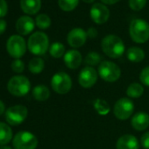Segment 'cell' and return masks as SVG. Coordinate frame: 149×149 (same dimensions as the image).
<instances>
[{"label": "cell", "mask_w": 149, "mask_h": 149, "mask_svg": "<svg viewBox=\"0 0 149 149\" xmlns=\"http://www.w3.org/2000/svg\"><path fill=\"white\" fill-rule=\"evenodd\" d=\"M101 47L103 52L111 59L121 57L125 51L123 40L118 36L113 34L107 35L102 40Z\"/></svg>", "instance_id": "1"}, {"label": "cell", "mask_w": 149, "mask_h": 149, "mask_svg": "<svg viewBox=\"0 0 149 149\" xmlns=\"http://www.w3.org/2000/svg\"><path fill=\"white\" fill-rule=\"evenodd\" d=\"M8 6L6 0H0V18H3L7 14Z\"/></svg>", "instance_id": "33"}, {"label": "cell", "mask_w": 149, "mask_h": 149, "mask_svg": "<svg viewBox=\"0 0 149 149\" xmlns=\"http://www.w3.org/2000/svg\"><path fill=\"white\" fill-rule=\"evenodd\" d=\"M32 93H33V97H34V99L37 101H40V102L47 101L50 97L49 89L46 85H43V84L35 86L33 89Z\"/></svg>", "instance_id": "21"}, {"label": "cell", "mask_w": 149, "mask_h": 149, "mask_svg": "<svg viewBox=\"0 0 149 149\" xmlns=\"http://www.w3.org/2000/svg\"><path fill=\"white\" fill-rule=\"evenodd\" d=\"M97 71L93 67L86 66L79 73L78 83L81 87L84 89H90L96 84V83L97 82Z\"/></svg>", "instance_id": "11"}, {"label": "cell", "mask_w": 149, "mask_h": 149, "mask_svg": "<svg viewBox=\"0 0 149 149\" xmlns=\"http://www.w3.org/2000/svg\"><path fill=\"white\" fill-rule=\"evenodd\" d=\"M28 50L34 55H43L49 48V40L47 35L42 32L33 33L27 41Z\"/></svg>", "instance_id": "3"}, {"label": "cell", "mask_w": 149, "mask_h": 149, "mask_svg": "<svg viewBox=\"0 0 149 149\" xmlns=\"http://www.w3.org/2000/svg\"><path fill=\"white\" fill-rule=\"evenodd\" d=\"M127 59L134 63L141 62L145 58V52L138 47H131L126 51Z\"/></svg>", "instance_id": "20"}, {"label": "cell", "mask_w": 149, "mask_h": 149, "mask_svg": "<svg viewBox=\"0 0 149 149\" xmlns=\"http://www.w3.org/2000/svg\"><path fill=\"white\" fill-rule=\"evenodd\" d=\"M117 149H139V141L132 134H124L120 136L116 143Z\"/></svg>", "instance_id": "15"}, {"label": "cell", "mask_w": 149, "mask_h": 149, "mask_svg": "<svg viewBox=\"0 0 149 149\" xmlns=\"http://www.w3.org/2000/svg\"><path fill=\"white\" fill-rule=\"evenodd\" d=\"M45 68L44 60L40 57H34L28 63V69L33 74H40Z\"/></svg>", "instance_id": "23"}, {"label": "cell", "mask_w": 149, "mask_h": 149, "mask_svg": "<svg viewBox=\"0 0 149 149\" xmlns=\"http://www.w3.org/2000/svg\"><path fill=\"white\" fill-rule=\"evenodd\" d=\"M64 63L69 69H77L80 67L83 61V56L81 53L76 49L68 50L66 52L63 57Z\"/></svg>", "instance_id": "14"}, {"label": "cell", "mask_w": 149, "mask_h": 149, "mask_svg": "<svg viewBox=\"0 0 149 149\" xmlns=\"http://www.w3.org/2000/svg\"><path fill=\"white\" fill-rule=\"evenodd\" d=\"M28 110L22 104H16L9 107L6 113V120L10 125H21L27 118Z\"/></svg>", "instance_id": "9"}, {"label": "cell", "mask_w": 149, "mask_h": 149, "mask_svg": "<svg viewBox=\"0 0 149 149\" xmlns=\"http://www.w3.org/2000/svg\"><path fill=\"white\" fill-rule=\"evenodd\" d=\"M79 0H58L60 8L64 12H71L78 6Z\"/></svg>", "instance_id": "26"}, {"label": "cell", "mask_w": 149, "mask_h": 149, "mask_svg": "<svg viewBox=\"0 0 149 149\" xmlns=\"http://www.w3.org/2000/svg\"><path fill=\"white\" fill-rule=\"evenodd\" d=\"M139 81L141 84L149 87V66L144 68L139 74Z\"/></svg>", "instance_id": "30"}, {"label": "cell", "mask_w": 149, "mask_h": 149, "mask_svg": "<svg viewBox=\"0 0 149 149\" xmlns=\"http://www.w3.org/2000/svg\"><path fill=\"white\" fill-rule=\"evenodd\" d=\"M14 149H36L38 146L37 137L28 131H20L13 139Z\"/></svg>", "instance_id": "6"}, {"label": "cell", "mask_w": 149, "mask_h": 149, "mask_svg": "<svg viewBox=\"0 0 149 149\" xmlns=\"http://www.w3.org/2000/svg\"><path fill=\"white\" fill-rule=\"evenodd\" d=\"M11 68L15 73H22L25 69V63L20 59H15L12 62Z\"/></svg>", "instance_id": "31"}, {"label": "cell", "mask_w": 149, "mask_h": 149, "mask_svg": "<svg viewBox=\"0 0 149 149\" xmlns=\"http://www.w3.org/2000/svg\"><path fill=\"white\" fill-rule=\"evenodd\" d=\"M134 111V104L133 102L127 98L122 97L118 99L113 107V113L115 117L119 120H126L128 119Z\"/></svg>", "instance_id": "10"}, {"label": "cell", "mask_w": 149, "mask_h": 149, "mask_svg": "<svg viewBox=\"0 0 149 149\" xmlns=\"http://www.w3.org/2000/svg\"><path fill=\"white\" fill-rule=\"evenodd\" d=\"M140 144L145 149H149V132H145L140 138Z\"/></svg>", "instance_id": "32"}, {"label": "cell", "mask_w": 149, "mask_h": 149, "mask_svg": "<svg viewBox=\"0 0 149 149\" xmlns=\"http://www.w3.org/2000/svg\"><path fill=\"white\" fill-rule=\"evenodd\" d=\"M8 91L15 97H24L31 90V83L25 76H14L7 84Z\"/></svg>", "instance_id": "5"}, {"label": "cell", "mask_w": 149, "mask_h": 149, "mask_svg": "<svg viewBox=\"0 0 149 149\" xmlns=\"http://www.w3.org/2000/svg\"><path fill=\"white\" fill-rule=\"evenodd\" d=\"M51 87L55 93L65 95L72 89V79L66 72H57L51 79Z\"/></svg>", "instance_id": "7"}, {"label": "cell", "mask_w": 149, "mask_h": 149, "mask_svg": "<svg viewBox=\"0 0 149 149\" xmlns=\"http://www.w3.org/2000/svg\"><path fill=\"white\" fill-rule=\"evenodd\" d=\"M6 104H5V103L2 100H0V116L3 115L4 113H6Z\"/></svg>", "instance_id": "36"}, {"label": "cell", "mask_w": 149, "mask_h": 149, "mask_svg": "<svg viewBox=\"0 0 149 149\" xmlns=\"http://www.w3.org/2000/svg\"><path fill=\"white\" fill-rule=\"evenodd\" d=\"M49 54L54 58H61L62 57L65 53V47L61 42H54L49 47Z\"/></svg>", "instance_id": "25"}, {"label": "cell", "mask_w": 149, "mask_h": 149, "mask_svg": "<svg viewBox=\"0 0 149 149\" xmlns=\"http://www.w3.org/2000/svg\"><path fill=\"white\" fill-rule=\"evenodd\" d=\"M20 7L25 13L34 15L41 8V0H20Z\"/></svg>", "instance_id": "18"}, {"label": "cell", "mask_w": 149, "mask_h": 149, "mask_svg": "<svg viewBox=\"0 0 149 149\" xmlns=\"http://www.w3.org/2000/svg\"><path fill=\"white\" fill-rule=\"evenodd\" d=\"M101 1L105 5H114L118 3L119 0H101Z\"/></svg>", "instance_id": "37"}, {"label": "cell", "mask_w": 149, "mask_h": 149, "mask_svg": "<svg viewBox=\"0 0 149 149\" xmlns=\"http://www.w3.org/2000/svg\"><path fill=\"white\" fill-rule=\"evenodd\" d=\"M132 128L138 132L145 131L149 126V115L145 111H139L135 113L131 120Z\"/></svg>", "instance_id": "17"}, {"label": "cell", "mask_w": 149, "mask_h": 149, "mask_svg": "<svg viewBox=\"0 0 149 149\" xmlns=\"http://www.w3.org/2000/svg\"><path fill=\"white\" fill-rule=\"evenodd\" d=\"M35 24L40 29H47L51 26V19L46 14H40L36 17Z\"/></svg>", "instance_id": "28"}, {"label": "cell", "mask_w": 149, "mask_h": 149, "mask_svg": "<svg viewBox=\"0 0 149 149\" xmlns=\"http://www.w3.org/2000/svg\"><path fill=\"white\" fill-rule=\"evenodd\" d=\"M110 17V12L109 9L106 7V6L103 4L97 3L92 6L91 8V19L98 25L104 24L108 21Z\"/></svg>", "instance_id": "13"}, {"label": "cell", "mask_w": 149, "mask_h": 149, "mask_svg": "<svg viewBox=\"0 0 149 149\" xmlns=\"http://www.w3.org/2000/svg\"><path fill=\"white\" fill-rule=\"evenodd\" d=\"M101 60H102V57L98 53H97V52H90L86 55L84 62L88 66L92 67V66H97V65L100 64L102 62Z\"/></svg>", "instance_id": "27"}, {"label": "cell", "mask_w": 149, "mask_h": 149, "mask_svg": "<svg viewBox=\"0 0 149 149\" xmlns=\"http://www.w3.org/2000/svg\"><path fill=\"white\" fill-rule=\"evenodd\" d=\"M6 27H7L6 21L3 19H0V35H2L6 32Z\"/></svg>", "instance_id": "35"}, {"label": "cell", "mask_w": 149, "mask_h": 149, "mask_svg": "<svg viewBox=\"0 0 149 149\" xmlns=\"http://www.w3.org/2000/svg\"><path fill=\"white\" fill-rule=\"evenodd\" d=\"M129 33L135 43L143 44L149 40V24L142 19H135L130 24Z\"/></svg>", "instance_id": "2"}, {"label": "cell", "mask_w": 149, "mask_h": 149, "mask_svg": "<svg viewBox=\"0 0 149 149\" xmlns=\"http://www.w3.org/2000/svg\"><path fill=\"white\" fill-rule=\"evenodd\" d=\"M27 45L25 39L18 34L12 35L6 43V49L8 54L14 59L21 58L26 51Z\"/></svg>", "instance_id": "8"}, {"label": "cell", "mask_w": 149, "mask_h": 149, "mask_svg": "<svg viewBox=\"0 0 149 149\" xmlns=\"http://www.w3.org/2000/svg\"><path fill=\"white\" fill-rule=\"evenodd\" d=\"M93 106L95 111L100 116H106L111 111V106L108 102L102 98H97L93 102Z\"/></svg>", "instance_id": "22"}, {"label": "cell", "mask_w": 149, "mask_h": 149, "mask_svg": "<svg viewBox=\"0 0 149 149\" xmlns=\"http://www.w3.org/2000/svg\"><path fill=\"white\" fill-rule=\"evenodd\" d=\"M13 139V130L10 125L0 122V146H6Z\"/></svg>", "instance_id": "19"}, {"label": "cell", "mask_w": 149, "mask_h": 149, "mask_svg": "<svg viewBox=\"0 0 149 149\" xmlns=\"http://www.w3.org/2000/svg\"><path fill=\"white\" fill-rule=\"evenodd\" d=\"M35 27L34 20L29 16H22L16 22V30L20 35L31 33Z\"/></svg>", "instance_id": "16"}, {"label": "cell", "mask_w": 149, "mask_h": 149, "mask_svg": "<svg viewBox=\"0 0 149 149\" xmlns=\"http://www.w3.org/2000/svg\"><path fill=\"white\" fill-rule=\"evenodd\" d=\"M84 2H85V3H88V4H91V3H92V2H94L95 0H83Z\"/></svg>", "instance_id": "39"}, {"label": "cell", "mask_w": 149, "mask_h": 149, "mask_svg": "<svg viewBox=\"0 0 149 149\" xmlns=\"http://www.w3.org/2000/svg\"><path fill=\"white\" fill-rule=\"evenodd\" d=\"M97 34H98V32L95 27H91L87 31V36L91 39H95L97 36Z\"/></svg>", "instance_id": "34"}, {"label": "cell", "mask_w": 149, "mask_h": 149, "mask_svg": "<svg viewBox=\"0 0 149 149\" xmlns=\"http://www.w3.org/2000/svg\"><path fill=\"white\" fill-rule=\"evenodd\" d=\"M143 93L144 87L139 83H132L126 89V95L129 98H139Z\"/></svg>", "instance_id": "24"}, {"label": "cell", "mask_w": 149, "mask_h": 149, "mask_svg": "<svg viewBox=\"0 0 149 149\" xmlns=\"http://www.w3.org/2000/svg\"><path fill=\"white\" fill-rule=\"evenodd\" d=\"M0 149H12V147L6 145V146H0Z\"/></svg>", "instance_id": "38"}, {"label": "cell", "mask_w": 149, "mask_h": 149, "mask_svg": "<svg viewBox=\"0 0 149 149\" xmlns=\"http://www.w3.org/2000/svg\"><path fill=\"white\" fill-rule=\"evenodd\" d=\"M146 0H129V6L133 11H140L145 7Z\"/></svg>", "instance_id": "29"}, {"label": "cell", "mask_w": 149, "mask_h": 149, "mask_svg": "<svg viewBox=\"0 0 149 149\" xmlns=\"http://www.w3.org/2000/svg\"><path fill=\"white\" fill-rule=\"evenodd\" d=\"M87 32L82 28L72 29L67 37L68 45L73 48H78L83 47L87 40Z\"/></svg>", "instance_id": "12"}, {"label": "cell", "mask_w": 149, "mask_h": 149, "mask_svg": "<svg viewBox=\"0 0 149 149\" xmlns=\"http://www.w3.org/2000/svg\"><path fill=\"white\" fill-rule=\"evenodd\" d=\"M97 73L102 80L107 83H114L121 77V68L112 61H104L99 64Z\"/></svg>", "instance_id": "4"}]
</instances>
